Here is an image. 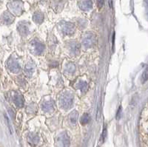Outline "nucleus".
Listing matches in <instances>:
<instances>
[{
	"mask_svg": "<svg viewBox=\"0 0 148 147\" xmlns=\"http://www.w3.org/2000/svg\"><path fill=\"white\" fill-rule=\"evenodd\" d=\"M73 95L70 92H64L61 94L59 97V103L61 107L64 109H70L73 105Z\"/></svg>",
	"mask_w": 148,
	"mask_h": 147,
	"instance_id": "f257e3e1",
	"label": "nucleus"
},
{
	"mask_svg": "<svg viewBox=\"0 0 148 147\" xmlns=\"http://www.w3.org/2000/svg\"><path fill=\"white\" fill-rule=\"evenodd\" d=\"M8 8L15 15H21L23 12V2L18 0L10 2L8 4Z\"/></svg>",
	"mask_w": 148,
	"mask_h": 147,
	"instance_id": "f03ea898",
	"label": "nucleus"
},
{
	"mask_svg": "<svg viewBox=\"0 0 148 147\" xmlns=\"http://www.w3.org/2000/svg\"><path fill=\"white\" fill-rule=\"evenodd\" d=\"M96 42V36L92 33H87L82 38V44L87 48H90L95 45Z\"/></svg>",
	"mask_w": 148,
	"mask_h": 147,
	"instance_id": "7ed1b4c3",
	"label": "nucleus"
},
{
	"mask_svg": "<svg viewBox=\"0 0 148 147\" xmlns=\"http://www.w3.org/2000/svg\"><path fill=\"white\" fill-rule=\"evenodd\" d=\"M71 141L70 138L67 135V132L61 133L57 137L56 140V146L57 147H69Z\"/></svg>",
	"mask_w": 148,
	"mask_h": 147,
	"instance_id": "20e7f679",
	"label": "nucleus"
},
{
	"mask_svg": "<svg viewBox=\"0 0 148 147\" xmlns=\"http://www.w3.org/2000/svg\"><path fill=\"white\" fill-rule=\"evenodd\" d=\"M60 28L62 33H64L66 35L73 34L75 30H76L75 25L71 22H62L60 25Z\"/></svg>",
	"mask_w": 148,
	"mask_h": 147,
	"instance_id": "39448f33",
	"label": "nucleus"
},
{
	"mask_svg": "<svg viewBox=\"0 0 148 147\" xmlns=\"http://www.w3.org/2000/svg\"><path fill=\"white\" fill-rule=\"evenodd\" d=\"M8 68L9 69L10 72H14V73H18L21 69L18 62L13 58H10L8 62Z\"/></svg>",
	"mask_w": 148,
	"mask_h": 147,
	"instance_id": "423d86ee",
	"label": "nucleus"
},
{
	"mask_svg": "<svg viewBox=\"0 0 148 147\" xmlns=\"http://www.w3.org/2000/svg\"><path fill=\"white\" fill-rule=\"evenodd\" d=\"M14 19H15L14 16L11 13L8 11L5 12L2 16L0 17V22L5 25H10L12 22H14Z\"/></svg>",
	"mask_w": 148,
	"mask_h": 147,
	"instance_id": "0eeeda50",
	"label": "nucleus"
},
{
	"mask_svg": "<svg viewBox=\"0 0 148 147\" xmlns=\"http://www.w3.org/2000/svg\"><path fill=\"white\" fill-rule=\"evenodd\" d=\"M31 47H32V52L34 53L35 54L39 55L42 53L45 50V46L43 44L40 43L39 42L36 40H34L31 42Z\"/></svg>",
	"mask_w": 148,
	"mask_h": 147,
	"instance_id": "6e6552de",
	"label": "nucleus"
},
{
	"mask_svg": "<svg viewBox=\"0 0 148 147\" xmlns=\"http://www.w3.org/2000/svg\"><path fill=\"white\" fill-rule=\"evenodd\" d=\"M17 30H18V31L19 32V34L22 36H27L29 34L28 25L25 22H21L20 23L18 24Z\"/></svg>",
	"mask_w": 148,
	"mask_h": 147,
	"instance_id": "1a4fd4ad",
	"label": "nucleus"
},
{
	"mask_svg": "<svg viewBox=\"0 0 148 147\" xmlns=\"http://www.w3.org/2000/svg\"><path fill=\"white\" fill-rule=\"evenodd\" d=\"M13 101H14V103L16 104V106L19 107V108L24 106L23 96L19 92H14V95H13Z\"/></svg>",
	"mask_w": 148,
	"mask_h": 147,
	"instance_id": "9d476101",
	"label": "nucleus"
},
{
	"mask_svg": "<svg viewBox=\"0 0 148 147\" xmlns=\"http://www.w3.org/2000/svg\"><path fill=\"white\" fill-rule=\"evenodd\" d=\"M79 6L82 10H89L92 8V2L91 0H82Z\"/></svg>",
	"mask_w": 148,
	"mask_h": 147,
	"instance_id": "9b49d317",
	"label": "nucleus"
},
{
	"mask_svg": "<svg viewBox=\"0 0 148 147\" xmlns=\"http://www.w3.org/2000/svg\"><path fill=\"white\" fill-rule=\"evenodd\" d=\"M42 110H44L45 112H51V111L53 110L54 109V102L51 100L44 102L42 104Z\"/></svg>",
	"mask_w": 148,
	"mask_h": 147,
	"instance_id": "f8f14e48",
	"label": "nucleus"
},
{
	"mask_svg": "<svg viewBox=\"0 0 148 147\" xmlns=\"http://www.w3.org/2000/svg\"><path fill=\"white\" fill-rule=\"evenodd\" d=\"M27 140H28L29 144H31V145L34 146H36L39 143V137L36 134L30 133L28 135V136H27Z\"/></svg>",
	"mask_w": 148,
	"mask_h": 147,
	"instance_id": "ddd939ff",
	"label": "nucleus"
},
{
	"mask_svg": "<svg viewBox=\"0 0 148 147\" xmlns=\"http://www.w3.org/2000/svg\"><path fill=\"white\" fill-rule=\"evenodd\" d=\"M75 87L76 89L81 90L82 92H86L88 90V84L86 81H79L75 84Z\"/></svg>",
	"mask_w": 148,
	"mask_h": 147,
	"instance_id": "4468645a",
	"label": "nucleus"
},
{
	"mask_svg": "<svg viewBox=\"0 0 148 147\" xmlns=\"http://www.w3.org/2000/svg\"><path fill=\"white\" fill-rule=\"evenodd\" d=\"M70 50L75 55L79 54V50H80V45L76 42H72L69 44Z\"/></svg>",
	"mask_w": 148,
	"mask_h": 147,
	"instance_id": "2eb2a0df",
	"label": "nucleus"
},
{
	"mask_svg": "<svg viewBox=\"0 0 148 147\" xmlns=\"http://www.w3.org/2000/svg\"><path fill=\"white\" fill-rule=\"evenodd\" d=\"M33 18H34V21L36 23L41 24L43 22L44 16H43V14L41 12H36L35 14H34Z\"/></svg>",
	"mask_w": 148,
	"mask_h": 147,
	"instance_id": "dca6fc26",
	"label": "nucleus"
},
{
	"mask_svg": "<svg viewBox=\"0 0 148 147\" xmlns=\"http://www.w3.org/2000/svg\"><path fill=\"white\" fill-rule=\"evenodd\" d=\"M78 116H79V113L76 110H73L72 112H71L69 115V119L70 121L73 124H75L77 122V118Z\"/></svg>",
	"mask_w": 148,
	"mask_h": 147,
	"instance_id": "f3484780",
	"label": "nucleus"
},
{
	"mask_svg": "<svg viewBox=\"0 0 148 147\" xmlns=\"http://www.w3.org/2000/svg\"><path fill=\"white\" fill-rule=\"evenodd\" d=\"M34 69H35V67H34V64L32 63H28L26 65L25 70V72L27 75H31L33 74V72H34Z\"/></svg>",
	"mask_w": 148,
	"mask_h": 147,
	"instance_id": "a211bd4d",
	"label": "nucleus"
},
{
	"mask_svg": "<svg viewBox=\"0 0 148 147\" xmlns=\"http://www.w3.org/2000/svg\"><path fill=\"white\" fill-rule=\"evenodd\" d=\"M66 71L70 74H73L76 71V65L73 63H69L66 65Z\"/></svg>",
	"mask_w": 148,
	"mask_h": 147,
	"instance_id": "6ab92c4d",
	"label": "nucleus"
},
{
	"mask_svg": "<svg viewBox=\"0 0 148 147\" xmlns=\"http://www.w3.org/2000/svg\"><path fill=\"white\" fill-rule=\"evenodd\" d=\"M90 118L88 114L85 113L82 116V117L81 118V124L84 125V124H87L90 122Z\"/></svg>",
	"mask_w": 148,
	"mask_h": 147,
	"instance_id": "aec40b11",
	"label": "nucleus"
},
{
	"mask_svg": "<svg viewBox=\"0 0 148 147\" xmlns=\"http://www.w3.org/2000/svg\"><path fill=\"white\" fill-rule=\"evenodd\" d=\"M141 80H142V83H145L147 81V69H145V72L142 73V77H141Z\"/></svg>",
	"mask_w": 148,
	"mask_h": 147,
	"instance_id": "412c9836",
	"label": "nucleus"
},
{
	"mask_svg": "<svg viewBox=\"0 0 148 147\" xmlns=\"http://www.w3.org/2000/svg\"><path fill=\"white\" fill-rule=\"evenodd\" d=\"M5 119H6V120H7V124H8V129H9V130H10V133H12V132H13V129H12L11 124H10V120H9L8 118L7 117V116H5Z\"/></svg>",
	"mask_w": 148,
	"mask_h": 147,
	"instance_id": "4be33fe9",
	"label": "nucleus"
},
{
	"mask_svg": "<svg viewBox=\"0 0 148 147\" xmlns=\"http://www.w3.org/2000/svg\"><path fill=\"white\" fill-rule=\"evenodd\" d=\"M97 1V5L99 8H101L104 4V0H96Z\"/></svg>",
	"mask_w": 148,
	"mask_h": 147,
	"instance_id": "5701e85b",
	"label": "nucleus"
},
{
	"mask_svg": "<svg viewBox=\"0 0 148 147\" xmlns=\"http://www.w3.org/2000/svg\"><path fill=\"white\" fill-rule=\"evenodd\" d=\"M121 112H122V109H121V107H120L118 109V112H117V114H116V118L120 119L121 117Z\"/></svg>",
	"mask_w": 148,
	"mask_h": 147,
	"instance_id": "b1692460",
	"label": "nucleus"
},
{
	"mask_svg": "<svg viewBox=\"0 0 148 147\" xmlns=\"http://www.w3.org/2000/svg\"><path fill=\"white\" fill-rule=\"evenodd\" d=\"M106 135H107V131L106 129H104V131H103V133H102V137H103V140H104L105 137H106Z\"/></svg>",
	"mask_w": 148,
	"mask_h": 147,
	"instance_id": "393cba45",
	"label": "nucleus"
}]
</instances>
